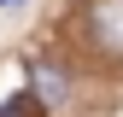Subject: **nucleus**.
<instances>
[{"mask_svg":"<svg viewBox=\"0 0 123 117\" xmlns=\"http://www.w3.org/2000/svg\"><path fill=\"white\" fill-rule=\"evenodd\" d=\"M88 41L100 53H123V0H88Z\"/></svg>","mask_w":123,"mask_h":117,"instance_id":"nucleus-1","label":"nucleus"},{"mask_svg":"<svg viewBox=\"0 0 123 117\" xmlns=\"http://www.w3.org/2000/svg\"><path fill=\"white\" fill-rule=\"evenodd\" d=\"M35 94H41V105H59V99H65V82H59V70L35 64Z\"/></svg>","mask_w":123,"mask_h":117,"instance_id":"nucleus-2","label":"nucleus"},{"mask_svg":"<svg viewBox=\"0 0 123 117\" xmlns=\"http://www.w3.org/2000/svg\"><path fill=\"white\" fill-rule=\"evenodd\" d=\"M0 117H29V99H6V105H0Z\"/></svg>","mask_w":123,"mask_h":117,"instance_id":"nucleus-3","label":"nucleus"},{"mask_svg":"<svg viewBox=\"0 0 123 117\" xmlns=\"http://www.w3.org/2000/svg\"><path fill=\"white\" fill-rule=\"evenodd\" d=\"M0 6H18V0H0Z\"/></svg>","mask_w":123,"mask_h":117,"instance_id":"nucleus-4","label":"nucleus"}]
</instances>
